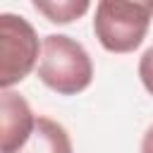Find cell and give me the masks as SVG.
Masks as SVG:
<instances>
[{"instance_id":"obj_1","label":"cell","mask_w":153,"mask_h":153,"mask_svg":"<svg viewBox=\"0 0 153 153\" xmlns=\"http://www.w3.org/2000/svg\"><path fill=\"white\" fill-rule=\"evenodd\" d=\"M38 79L60 96H76L93 81V62L86 48L65 33L43 38Z\"/></svg>"},{"instance_id":"obj_2","label":"cell","mask_w":153,"mask_h":153,"mask_svg":"<svg viewBox=\"0 0 153 153\" xmlns=\"http://www.w3.org/2000/svg\"><path fill=\"white\" fill-rule=\"evenodd\" d=\"M153 2L100 0L96 5L93 33L108 53H134L151 26Z\"/></svg>"},{"instance_id":"obj_3","label":"cell","mask_w":153,"mask_h":153,"mask_svg":"<svg viewBox=\"0 0 153 153\" xmlns=\"http://www.w3.org/2000/svg\"><path fill=\"white\" fill-rule=\"evenodd\" d=\"M38 50H43V43H38L36 29L19 14L2 12L0 14V86L2 91L12 88L14 84L24 81L31 69L36 67Z\"/></svg>"},{"instance_id":"obj_4","label":"cell","mask_w":153,"mask_h":153,"mask_svg":"<svg viewBox=\"0 0 153 153\" xmlns=\"http://www.w3.org/2000/svg\"><path fill=\"white\" fill-rule=\"evenodd\" d=\"M36 127V115L24 96L7 88L0 93V151H19Z\"/></svg>"},{"instance_id":"obj_5","label":"cell","mask_w":153,"mask_h":153,"mask_svg":"<svg viewBox=\"0 0 153 153\" xmlns=\"http://www.w3.org/2000/svg\"><path fill=\"white\" fill-rule=\"evenodd\" d=\"M14 153H74V148H72V139L67 129L60 122L38 115L31 136Z\"/></svg>"},{"instance_id":"obj_6","label":"cell","mask_w":153,"mask_h":153,"mask_svg":"<svg viewBox=\"0 0 153 153\" xmlns=\"http://www.w3.org/2000/svg\"><path fill=\"white\" fill-rule=\"evenodd\" d=\"M88 7H91V2H86V0H57V2L33 0V10L41 12L43 17H48V22H53V24H69V22L79 19L81 14H86Z\"/></svg>"},{"instance_id":"obj_7","label":"cell","mask_w":153,"mask_h":153,"mask_svg":"<svg viewBox=\"0 0 153 153\" xmlns=\"http://www.w3.org/2000/svg\"><path fill=\"white\" fill-rule=\"evenodd\" d=\"M139 79L143 84V88L153 96V45L141 55L139 60Z\"/></svg>"},{"instance_id":"obj_8","label":"cell","mask_w":153,"mask_h":153,"mask_svg":"<svg viewBox=\"0 0 153 153\" xmlns=\"http://www.w3.org/2000/svg\"><path fill=\"white\" fill-rule=\"evenodd\" d=\"M141 153H153V124L146 129V134L141 139Z\"/></svg>"}]
</instances>
